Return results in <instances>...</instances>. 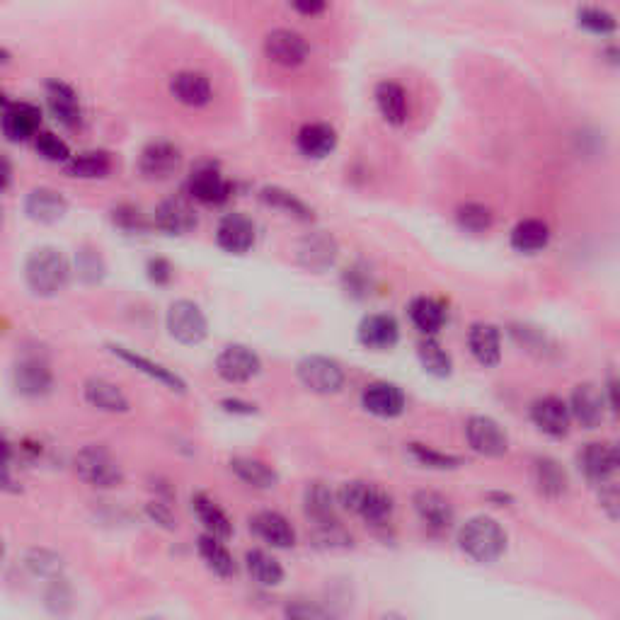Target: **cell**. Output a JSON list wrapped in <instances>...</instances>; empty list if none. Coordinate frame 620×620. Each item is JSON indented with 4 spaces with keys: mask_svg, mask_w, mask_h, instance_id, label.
Instances as JSON below:
<instances>
[{
    "mask_svg": "<svg viewBox=\"0 0 620 620\" xmlns=\"http://www.w3.org/2000/svg\"><path fill=\"white\" fill-rule=\"evenodd\" d=\"M0 490L10 492V495H17V492L22 490L20 482L15 480L13 465H10V461H0Z\"/></svg>",
    "mask_w": 620,
    "mask_h": 620,
    "instance_id": "680465c9",
    "label": "cell"
},
{
    "mask_svg": "<svg viewBox=\"0 0 620 620\" xmlns=\"http://www.w3.org/2000/svg\"><path fill=\"white\" fill-rule=\"evenodd\" d=\"M308 54V42L294 30H272L264 37V56L281 68L303 66Z\"/></svg>",
    "mask_w": 620,
    "mask_h": 620,
    "instance_id": "5bb4252c",
    "label": "cell"
},
{
    "mask_svg": "<svg viewBox=\"0 0 620 620\" xmlns=\"http://www.w3.org/2000/svg\"><path fill=\"white\" fill-rule=\"evenodd\" d=\"M468 349L480 366L492 369L502 361V332L492 323H473L468 330Z\"/></svg>",
    "mask_w": 620,
    "mask_h": 620,
    "instance_id": "f546056e",
    "label": "cell"
},
{
    "mask_svg": "<svg viewBox=\"0 0 620 620\" xmlns=\"http://www.w3.org/2000/svg\"><path fill=\"white\" fill-rule=\"evenodd\" d=\"M337 252H340V248H337V243H335V238H332V235L310 233L301 240V243H298L296 260L303 269H308V272L320 274V272H327V269L335 264Z\"/></svg>",
    "mask_w": 620,
    "mask_h": 620,
    "instance_id": "484cf974",
    "label": "cell"
},
{
    "mask_svg": "<svg viewBox=\"0 0 620 620\" xmlns=\"http://www.w3.org/2000/svg\"><path fill=\"white\" fill-rule=\"evenodd\" d=\"M3 560H5V543L0 541V565H3Z\"/></svg>",
    "mask_w": 620,
    "mask_h": 620,
    "instance_id": "003e7915",
    "label": "cell"
},
{
    "mask_svg": "<svg viewBox=\"0 0 620 620\" xmlns=\"http://www.w3.org/2000/svg\"><path fill=\"white\" fill-rule=\"evenodd\" d=\"M47 107L51 117L66 129H78L83 124V107L76 90L63 80H49L47 83Z\"/></svg>",
    "mask_w": 620,
    "mask_h": 620,
    "instance_id": "d4e9b609",
    "label": "cell"
},
{
    "mask_svg": "<svg viewBox=\"0 0 620 620\" xmlns=\"http://www.w3.org/2000/svg\"><path fill=\"white\" fill-rule=\"evenodd\" d=\"M407 453H410L412 461L429 470H458L463 465V458L456 456V453H444L427 444H419V441L407 444Z\"/></svg>",
    "mask_w": 620,
    "mask_h": 620,
    "instance_id": "7bdbcfd3",
    "label": "cell"
},
{
    "mask_svg": "<svg viewBox=\"0 0 620 620\" xmlns=\"http://www.w3.org/2000/svg\"><path fill=\"white\" fill-rule=\"evenodd\" d=\"M214 369L218 373V378L238 386V383H248L252 378L260 376L262 359L260 354L252 352V349L245 347V344H226V347L218 352Z\"/></svg>",
    "mask_w": 620,
    "mask_h": 620,
    "instance_id": "30bf717a",
    "label": "cell"
},
{
    "mask_svg": "<svg viewBox=\"0 0 620 620\" xmlns=\"http://www.w3.org/2000/svg\"><path fill=\"white\" fill-rule=\"evenodd\" d=\"M373 286H376V281H373V272L369 269V264L357 262L352 264V267L344 269L342 289L347 291V296L357 298V301H364V298L371 296Z\"/></svg>",
    "mask_w": 620,
    "mask_h": 620,
    "instance_id": "f6af8a7d",
    "label": "cell"
},
{
    "mask_svg": "<svg viewBox=\"0 0 620 620\" xmlns=\"http://www.w3.org/2000/svg\"><path fill=\"white\" fill-rule=\"evenodd\" d=\"M373 97H376L378 112H381V117L386 119L388 124L400 126L407 122L410 107H407V93L403 85L395 83V80H381V83L376 85Z\"/></svg>",
    "mask_w": 620,
    "mask_h": 620,
    "instance_id": "e575fe53",
    "label": "cell"
},
{
    "mask_svg": "<svg viewBox=\"0 0 620 620\" xmlns=\"http://www.w3.org/2000/svg\"><path fill=\"white\" fill-rule=\"evenodd\" d=\"M260 197L264 204L272 206V209H277V211H284L286 216L296 218V221L310 223L315 218L313 209H310L303 199H298L294 192H289V189H284V187H277V185L262 187Z\"/></svg>",
    "mask_w": 620,
    "mask_h": 620,
    "instance_id": "b9f144b4",
    "label": "cell"
},
{
    "mask_svg": "<svg viewBox=\"0 0 620 620\" xmlns=\"http://www.w3.org/2000/svg\"><path fill=\"white\" fill-rule=\"evenodd\" d=\"M577 465L584 473V478L594 487L618 482L620 456L616 444H611V441H591V444H584L577 453Z\"/></svg>",
    "mask_w": 620,
    "mask_h": 620,
    "instance_id": "52a82bcc",
    "label": "cell"
},
{
    "mask_svg": "<svg viewBox=\"0 0 620 620\" xmlns=\"http://www.w3.org/2000/svg\"><path fill=\"white\" fill-rule=\"evenodd\" d=\"M146 516L153 521L155 526L165 528V531H175L177 528V519L175 514H172L170 509V502H165V499H151V502L146 504Z\"/></svg>",
    "mask_w": 620,
    "mask_h": 620,
    "instance_id": "f5cc1de1",
    "label": "cell"
},
{
    "mask_svg": "<svg viewBox=\"0 0 620 620\" xmlns=\"http://www.w3.org/2000/svg\"><path fill=\"white\" fill-rule=\"evenodd\" d=\"M112 221L114 226L122 228L124 233H143L148 228L146 216L139 206L134 204H119L112 209Z\"/></svg>",
    "mask_w": 620,
    "mask_h": 620,
    "instance_id": "816d5d0a",
    "label": "cell"
},
{
    "mask_svg": "<svg viewBox=\"0 0 620 620\" xmlns=\"http://www.w3.org/2000/svg\"><path fill=\"white\" fill-rule=\"evenodd\" d=\"M465 439L475 453L485 458H502L509 451V434L495 417L473 415L465 419Z\"/></svg>",
    "mask_w": 620,
    "mask_h": 620,
    "instance_id": "9c48e42d",
    "label": "cell"
},
{
    "mask_svg": "<svg viewBox=\"0 0 620 620\" xmlns=\"http://www.w3.org/2000/svg\"><path fill=\"white\" fill-rule=\"evenodd\" d=\"M509 335H512V340L519 344L521 349H526V352L541 354V357L548 352V337H545L541 327H533L528 323H514L509 327Z\"/></svg>",
    "mask_w": 620,
    "mask_h": 620,
    "instance_id": "7dc6e473",
    "label": "cell"
},
{
    "mask_svg": "<svg viewBox=\"0 0 620 620\" xmlns=\"http://www.w3.org/2000/svg\"><path fill=\"white\" fill-rule=\"evenodd\" d=\"M361 407L378 419H395L405 412L407 398L398 383L373 381L361 393Z\"/></svg>",
    "mask_w": 620,
    "mask_h": 620,
    "instance_id": "9a60e30c",
    "label": "cell"
},
{
    "mask_svg": "<svg viewBox=\"0 0 620 620\" xmlns=\"http://www.w3.org/2000/svg\"><path fill=\"white\" fill-rule=\"evenodd\" d=\"M284 613L289 618H303V620H308V618H327V616H330V611H327V608L310 604V601H294V604H289V606L284 608Z\"/></svg>",
    "mask_w": 620,
    "mask_h": 620,
    "instance_id": "11a10c76",
    "label": "cell"
},
{
    "mask_svg": "<svg viewBox=\"0 0 620 620\" xmlns=\"http://www.w3.org/2000/svg\"><path fill=\"white\" fill-rule=\"evenodd\" d=\"M601 390H604V398H606V407H608V410L616 412V410H618V398H616V393H618V381H616V376H613V373H611V376H608V383H606V386L601 388Z\"/></svg>",
    "mask_w": 620,
    "mask_h": 620,
    "instance_id": "94428289",
    "label": "cell"
},
{
    "mask_svg": "<svg viewBox=\"0 0 620 620\" xmlns=\"http://www.w3.org/2000/svg\"><path fill=\"white\" fill-rule=\"evenodd\" d=\"M83 398L85 403L95 410L107 412V415H126L131 410L129 398L117 383L107 381V378L93 376L83 383Z\"/></svg>",
    "mask_w": 620,
    "mask_h": 620,
    "instance_id": "4316f807",
    "label": "cell"
},
{
    "mask_svg": "<svg viewBox=\"0 0 620 620\" xmlns=\"http://www.w3.org/2000/svg\"><path fill=\"white\" fill-rule=\"evenodd\" d=\"M296 378L303 388L315 395H335L347 383V373L340 361L325 354H308L298 361Z\"/></svg>",
    "mask_w": 620,
    "mask_h": 620,
    "instance_id": "5b68a950",
    "label": "cell"
},
{
    "mask_svg": "<svg viewBox=\"0 0 620 620\" xmlns=\"http://www.w3.org/2000/svg\"><path fill=\"white\" fill-rule=\"evenodd\" d=\"M303 512L310 526H327L337 524V495L325 485V482H310L303 492Z\"/></svg>",
    "mask_w": 620,
    "mask_h": 620,
    "instance_id": "4dcf8cb0",
    "label": "cell"
},
{
    "mask_svg": "<svg viewBox=\"0 0 620 620\" xmlns=\"http://www.w3.org/2000/svg\"><path fill=\"white\" fill-rule=\"evenodd\" d=\"M337 504L371 526H386L395 512L393 495L369 480H349L337 492Z\"/></svg>",
    "mask_w": 620,
    "mask_h": 620,
    "instance_id": "3957f363",
    "label": "cell"
},
{
    "mask_svg": "<svg viewBox=\"0 0 620 620\" xmlns=\"http://www.w3.org/2000/svg\"><path fill=\"white\" fill-rule=\"evenodd\" d=\"M39 126H42V109L32 102H10V107L0 114V129L5 139L13 143L34 139Z\"/></svg>",
    "mask_w": 620,
    "mask_h": 620,
    "instance_id": "ffe728a7",
    "label": "cell"
},
{
    "mask_svg": "<svg viewBox=\"0 0 620 620\" xmlns=\"http://www.w3.org/2000/svg\"><path fill=\"white\" fill-rule=\"evenodd\" d=\"M531 422L550 439H565L572 427L570 407L558 395H543L531 403Z\"/></svg>",
    "mask_w": 620,
    "mask_h": 620,
    "instance_id": "4fadbf2b",
    "label": "cell"
},
{
    "mask_svg": "<svg viewBox=\"0 0 620 620\" xmlns=\"http://www.w3.org/2000/svg\"><path fill=\"white\" fill-rule=\"evenodd\" d=\"M289 3L298 15L318 17V15L325 13L327 3H330V0H289Z\"/></svg>",
    "mask_w": 620,
    "mask_h": 620,
    "instance_id": "6f0895ef",
    "label": "cell"
},
{
    "mask_svg": "<svg viewBox=\"0 0 620 620\" xmlns=\"http://www.w3.org/2000/svg\"><path fill=\"white\" fill-rule=\"evenodd\" d=\"M71 262L59 248L42 245L25 262V284L37 298H56L71 284Z\"/></svg>",
    "mask_w": 620,
    "mask_h": 620,
    "instance_id": "6da1fadb",
    "label": "cell"
},
{
    "mask_svg": "<svg viewBox=\"0 0 620 620\" xmlns=\"http://www.w3.org/2000/svg\"><path fill=\"white\" fill-rule=\"evenodd\" d=\"M192 512L197 514L199 524L204 526V533H211V536L221 538V541H228L233 536V521L228 519V514L223 512L221 507L204 492H197L192 497Z\"/></svg>",
    "mask_w": 620,
    "mask_h": 620,
    "instance_id": "d590c367",
    "label": "cell"
},
{
    "mask_svg": "<svg viewBox=\"0 0 620 620\" xmlns=\"http://www.w3.org/2000/svg\"><path fill=\"white\" fill-rule=\"evenodd\" d=\"M221 410L228 412V415H238V417L257 415V405L248 403V400H240V398H223Z\"/></svg>",
    "mask_w": 620,
    "mask_h": 620,
    "instance_id": "9f6ffc18",
    "label": "cell"
},
{
    "mask_svg": "<svg viewBox=\"0 0 620 620\" xmlns=\"http://www.w3.org/2000/svg\"><path fill=\"white\" fill-rule=\"evenodd\" d=\"M8 107H10V100H8V95H5V93H3V90H0V114H3V112H5V109H8Z\"/></svg>",
    "mask_w": 620,
    "mask_h": 620,
    "instance_id": "e7e4bbea",
    "label": "cell"
},
{
    "mask_svg": "<svg viewBox=\"0 0 620 620\" xmlns=\"http://www.w3.org/2000/svg\"><path fill=\"white\" fill-rule=\"evenodd\" d=\"M34 148H37V153L42 155L44 160H49V163H66V160L71 158L68 143L63 141L61 136H56L54 131H37V136H34Z\"/></svg>",
    "mask_w": 620,
    "mask_h": 620,
    "instance_id": "c3c4849f",
    "label": "cell"
},
{
    "mask_svg": "<svg viewBox=\"0 0 620 620\" xmlns=\"http://www.w3.org/2000/svg\"><path fill=\"white\" fill-rule=\"evenodd\" d=\"M25 214L34 223H59L63 216L68 214V199L63 197L59 189L51 187H37L27 194L25 199Z\"/></svg>",
    "mask_w": 620,
    "mask_h": 620,
    "instance_id": "83f0119b",
    "label": "cell"
},
{
    "mask_svg": "<svg viewBox=\"0 0 620 620\" xmlns=\"http://www.w3.org/2000/svg\"><path fill=\"white\" fill-rule=\"evenodd\" d=\"M487 499H490L495 507H509V504H514V497L509 495V492H490Z\"/></svg>",
    "mask_w": 620,
    "mask_h": 620,
    "instance_id": "6125c7cd",
    "label": "cell"
},
{
    "mask_svg": "<svg viewBox=\"0 0 620 620\" xmlns=\"http://www.w3.org/2000/svg\"><path fill=\"white\" fill-rule=\"evenodd\" d=\"M13 383L22 398H47L54 390V369L42 354H22L13 366Z\"/></svg>",
    "mask_w": 620,
    "mask_h": 620,
    "instance_id": "ba28073f",
    "label": "cell"
},
{
    "mask_svg": "<svg viewBox=\"0 0 620 620\" xmlns=\"http://www.w3.org/2000/svg\"><path fill=\"white\" fill-rule=\"evenodd\" d=\"M27 570L44 579H59L63 572V560L51 550H32L25 560Z\"/></svg>",
    "mask_w": 620,
    "mask_h": 620,
    "instance_id": "f907efd6",
    "label": "cell"
},
{
    "mask_svg": "<svg viewBox=\"0 0 620 620\" xmlns=\"http://www.w3.org/2000/svg\"><path fill=\"white\" fill-rule=\"evenodd\" d=\"M146 274L155 286H168L172 277H175V269H172L170 260H165V257H151L146 262Z\"/></svg>",
    "mask_w": 620,
    "mask_h": 620,
    "instance_id": "db71d44e",
    "label": "cell"
},
{
    "mask_svg": "<svg viewBox=\"0 0 620 620\" xmlns=\"http://www.w3.org/2000/svg\"><path fill=\"white\" fill-rule=\"evenodd\" d=\"M197 553H199V558L204 560V565L209 567L216 577L228 579L235 574V560H233L231 550L226 548V541H221V538L211 536V533H202L197 541Z\"/></svg>",
    "mask_w": 620,
    "mask_h": 620,
    "instance_id": "f35d334b",
    "label": "cell"
},
{
    "mask_svg": "<svg viewBox=\"0 0 620 620\" xmlns=\"http://www.w3.org/2000/svg\"><path fill=\"white\" fill-rule=\"evenodd\" d=\"M417 359L422 369L434 378H449L453 373L451 354L441 347V342L434 335H424V340H419Z\"/></svg>",
    "mask_w": 620,
    "mask_h": 620,
    "instance_id": "60d3db41",
    "label": "cell"
},
{
    "mask_svg": "<svg viewBox=\"0 0 620 620\" xmlns=\"http://www.w3.org/2000/svg\"><path fill=\"white\" fill-rule=\"evenodd\" d=\"M507 531L492 516H473L458 531V548L480 565H495L507 553Z\"/></svg>",
    "mask_w": 620,
    "mask_h": 620,
    "instance_id": "7a4b0ae2",
    "label": "cell"
},
{
    "mask_svg": "<svg viewBox=\"0 0 620 620\" xmlns=\"http://www.w3.org/2000/svg\"><path fill=\"white\" fill-rule=\"evenodd\" d=\"M165 327L168 335L175 342L185 344V347H197L209 337V320L202 306L189 298H180L172 301L168 313H165Z\"/></svg>",
    "mask_w": 620,
    "mask_h": 620,
    "instance_id": "8992f818",
    "label": "cell"
},
{
    "mask_svg": "<svg viewBox=\"0 0 620 620\" xmlns=\"http://www.w3.org/2000/svg\"><path fill=\"white\" fill-rule=\"evenodd\" d=\"M296 146H298V151H301V155H306V158H313V160L327 158V155L337 148V131L332 129L330 124H323V122L306 124V126H301V131H298Z\"/></svg>",
    "mask_w": 620,
    "mask_h": 620,
    "instance_id": "836d02e7",
    "label": "cell"
},
{
    "mask_svg": "<svg viewBox=\"0 0 620 620\" xmlns=\"http://www.w3.org/2000/svg\"><path fill=\"white\" fill-rule=\"evenodd\" d=\"M73 470H76L80 482L95 487V490H114L124 482L122 465L107 446L100 444L83 446L73 458Z\"/></svg>",
    "mask_w": 620,
    "mask_h": 620,
    "instance_id": "277c9868",
    "label": "cell"
},
{
    "mask_svg": "<svg viewBox=\"0 0 620 620\" xmlns=\"http://www.w3.org/2000/svg\"><path fill=\"white\" fill-rule=\"evenodd\" d=\"M509 243L516 252H524V255H536L548 248L550 243V228L548 223L541 218H524L514 226L512 235H509Z\"/></svg>",
    "mask_w": 620,
    "mask_h": 620,
    "instance_id": "8d00e7d4",
    "label": "cell"
},
{
    "mask_svg": "<svg viewBox=\"0 0 620 620\" xmlns=\"http://www.w3.org/2000/svg\"><path fill=\"white\" fill-rule=\"evenodd\" d=\"M76 272L83 284L95 286V284H102V279L107 277V264L105 260H102L100 252L93 248H83V250H78V255H76Z\"/></svg>",
    "mask_w": 620,
    "mask_h": 620,
    "instance_id": "bcb514c9",
    "label": "cell"
},
{
    "mask_svg": "<svg viewBox=\"0 0 620 620\" xmlns=\"http://www.w3.org/2000/svg\"><path fill=\"white\" fill-rule=\"evenodd\" d=\"M412 507H415L417 519L422 521L424 528L432 533H446L456 521V509L441 492L434 490H419L412 497Z\"/></svg>",
    "mask_w": 620,
    "mask_h": 620,
    "instance_id": "e0dca14e",
    "label": "cell"
},
{
    "mask_svg": "<svg viewBox=\"0 0 620 620\" xmlns=\"http://www.w3.org/2000/svg\"><path fill=\"white\" fill-rule=\"evenodd\" d=\"M407 315H410V323L415 325L422 335H436V332L446 325V320H449L446 303L434 296L412 298L410 306H407Z\"/></svg>",
    "mask_w": 620,
    "mask_h": 620,
    "instance_id": "1f68e13d",
    "label": "cell"
},
{
    "mask_svg": "<svg viewBox=\"0 0 620 620\" xmlns=\"http://www.w3.org/2000/svg\"><path fill=\"white\" fill-rule=\"evenodd\" d=\"M170 95L180 105L199 109L214 100V85L206 73L199 71H180L170 78Z\"/></svg>",
    "mask_w": 620,
    "mask_h": 620,
    "instance_id": "cb8c5ba5",
    "label": "cell"
},
{
    "mask_svg": "<svg viewBox=\"0 0 620 620\" xmlns=\"http://www.w3.org/2000/svg\"><path fill=\"white\" fill-rule=\"evenodd\" d=\"M187 192L194 202L204 206H221L231 199L233 187L214 165H204V168L194 170L192 175H189Z\"/></svg>",
    "mask_w": 620,
    "mask_h": 620,
    "instance_id": "ac0fdd59",
    "label": "cell"
},
{
    "mask_svg": "<svg viewBox=\"0 0 620 620\" xmlns=\"http://www.w3.org/2000/svg\"><path fill=\"white\" fill-rule=\"evenodd\" d=\"M531 482L545 499H560L570 487L567 470L550 456H536L531 461Z\"/></svg>",
    "mask_w": 620,
    "mask_h": 620,
    "instance_id": "f1b7e54d",
    "label": "cell"
},
{
    "mask_svg": "<svg viewBox=\"0 0 620 620\" xmlns=\"http://www.w3.org/2000/svg\"><path fill=\"white\" fill-rule=\"evenodd\" d=\"M0 461H13V444L3 432H0Z\"/></svg>",
    "mask_w": 620,
    "mask_h": 620,
    "instance_id": "be15d7a7",
    "label": "cell"
},
{
    "mask_svg": "<svg viewBox=\"0 0 620 620\" xmlns=\"http://www.w3.org/2000/svg\"><path fill=\"white\" fill-rule=\"evenodd\" d=\"M250 531L260 538L262 543L272 545V548L289 550L296 545V528L286 519L284 514L272 512V509H264L250 516Z\"/></svg>",
    "mask_w": 620,
    "mask_h": 620,
    "instance_id": "603a6c76",
    "label": "cell"
},
{
    "mask_svg": "<svg viewBox=\"0 0 620 620\" xmlns=\"http://www.w3.org/2000/svg\"><path fill=\"white\" fill-rule=\"evenodd\" d=\"M112 155L107 151H83L63 163L68 177H76V180H100L112 172Z\"/></svg>",
    "mask_w": 620,
    "mask_h": 620,
    "instance_id": "74e56055",
    "label": "cell"
},
{
    "mask_svg": "<svg viewBox=\"0 0 620 620\" xmlns=\"http://www.w3.org/2000/svg\"><path fill=\"white\" fill-rule=\"evenodd\" d=\"M10 61V51L8 49H0V63H8Z\"/></svg>",
    "mask_w": 620,
    "mask_h": 620,
    "instance_id": "03108f58",
    "label": "cell"
},
{
    "mask_svg": "<svg viewBox=\"0 0 620 620\" xmlns=\"http://www.w3.org/2000/svg\"><path fill=\"white\" fill-rule=\"evenodd\" d=\"M456 223L465 233H485L490 231L492 223H495V214H492L490 206L468 202L456 209Z\"/></svg>",
    "mask_w": 620,
    "mask_h": 620,
    "instance_id": "ee69618b",
    "label": "cell"
},
{
    "mask_svg": "<svg viewBox=\"0 0 620 620\" xmlns=\"http://www.w3.org/2000/svg\"><path fill=\"white\" fill-rule=\"evenodd\" d=\"M13 163H10V158L5 153H0V192H5L10 185H13Z\"/></svg>",
    "mask_w": 620,
    "mask_h": 620,
    "instance_id": "91938a15",
    "label": "cell"
},
{
    "mask_svg": "<svg viewBox=\"0 0 620 620\" xmlns=\"http://www.w3.org/2000/svg\"><path fill=\"white\" fill-rule=\"evenodd\" d=\"M245 567H248V574L260 587H279L284 582V567L267 550H248L245 553Z\"/></svg>",
    "mask_w": 620,
    "mask_h": 620,
    "instance_id": "ab89813d",
    "label": "cell"
},
{
    "mask_svg": "<svg viewBox=\"0 0 620 620\" xmlns=\"http://www.w3.org/2000/svg\"><path fill=\"white\" fill-rule=\"evenodd\" d=\"M107 349H109V354H112V357L124 361V364H129L131 369L143 373V376L151 378V381H155V383H160L163 388L172 390V393H180V395L187 393L185 378H182L180 373L168 369L165 364H160V361L143 357V354L136 352V349L124 347V344H107Z\"/></svg>",
    "mask_w": 620,
    "mask_h": 620,
    "instance_id": "8fae6325",
    "label": "cell"
},
{
    "mask_svg": "<svg viewBox=\"0 0 620 620\" xmlns=\"http://www.w3.org/2000/svg\"><path fill=\"white\" fill-rule=\"evenodd\" d=\"M357 340L371 352H388L400 342V323L395 315L371 313L359 323Z\"/></svg>",
    "mask_w": 620,
    "mask_h": 620,
    "instance_id": "44dd1931",
    "label": "cell"
},
{
    "mask_svg": "<svg viewBox=\"0 0 620 620\" xmlns=\"http://www.w3.org/2000/svg\"><path fill=\"white\" fill-rule=\"evenodd\" d=\"M231 473L240 482L252 487V490H274L279 485V473L272 468L269 463L260 461V458H250V456H235L228 463Z\"/></svg>",
    "mask_w": 620,
    "mask_h": 620,
    "instance_id": "d6a6232c",
    "label": "cell"
},
{
    "mask_svg": "<svg viewBox=\"0 0 620 620\" xmlns=\"http://www.w3.org/2000/svg\"><path fill=\"white\" fill-rule=\"evenodd\" d=\"M255 223L245 214H228L216 228V245L228 255H248L255 248Z\"/></svg>",
    "mask_w": 620,
    "mask_h": 620,
    "instance_id": "d6986e66",
    "label": "cell"
},
{
    "mask_svg": "<svg viewBox=\"0 0 620 620\" xmlns=\"http://www.w3.org/2000/svg\"><path fill=\"white\" fill-rule=\"evenodd\" d=\"M182 168V151L172 141H151L139 155V172L143 180H170Z\"/></svg>",
    "mask_w": 620,
    "mask_h": 620,
    "instance_id": "7c38bea8",
    "label": "cell"
},
{
    "mask_svg": "<svg viewBox=\"0 0 620 620\" xmlns=\"http://www.w3.org/2000/svg\"><path fill=\"white\" fill-rule=\"evenodd\" d=\"M577 22L582 30L596 34V37H606V34L616 32V17L601 8H582L577 13Z\"/></svg>",
    "mask_w": 620,
    "mask_h": 620,
    "instance_id": "681fc988",
    "label": "cell"
},
{
    "mask_svg": "<svg viewBox=\"0 0 620 620\" xmlns=\"http://www.w3.org/2000/svg\"><path fill=\"white\" fill-rule=\"evenodd\" d=\"M570 415L577 424H582L584 429H596L604 424L606 419V398L604 390L594 383H579L570 395Z\"/></svg>",
    "mask_w": 620,
    "mask_h": 620,
    "instance_id": "2e32d148",
    "label": "cell"
},
{
    "mask_svg": "<svg viewBox=\"0 0 620 620\" xmlns=\"http://www.w3.org/2000/svg\"><path fill=\"white\" fill-rule=\"evenodd\" d=\"M153 226L165 235H187L199 226V218L187 199H165L155 206Z\"/></svg>",
    "mask_w": 620,
    "mask_h": 620,
    "instance_id": "7402d4cb",
    "label": "cell"
}]
</instances>
